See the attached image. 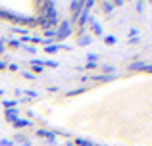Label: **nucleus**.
Segmentation results:
<instances>
[{
    "instance_id": "obj_1",
    "label": "nucleus",
    "mask_w": 152,
    "mask_h": 146,
    "mask_svg": "<svg viewBox=\"0 0 152 146\" xmlns=\"http://www.w3.org/2000/svg\"><path fill=\"white\" fill-rule=\"evenodd\" d=\"M71 35V21H64L58 25V29H56V41H64L66 37H69Z\"/></svg>"
},
{
    "instance_id": "obj_2",
    "label": "nucleus",
    "mask_w": 152,
    "mask_h": 146,
    "mask_svg": "<svg viewBox=\"0 0 152 146\" xmlns=\"http://www.w3.org/2000/svg\"><path fill=\"white\" fill-rule=\"evenodd\" d=\"M83 4L85 2H71L69 4V8H71V14H73V21H77V17H79V14H81V8H83Z\"/></svg>"
},
{
    "instance_id": "obj_3",
    "label": "nucleus",
    "mask_w": 152,
    "mask_h": 146,
    "mask_svg": "<svg viewBox=\"0 0 152 146\" xmlns=\"http://www.w3.org/2000/svg\"><path fill=\"white\" fill-rule=\"evenodd\" d=\"M6 119L10 121V123H14V121L18 119V110H15V108H10V110H6Z\"/></svg>"
},
{
    "instance_id": "obj_4",
    "label": "nucleus",
    "mask_w": 152,
    "mask_h": 146,
    "mask_svg": "<svg viewBox=\"0 0 152 146\" xmlns=\"http://www.w3.org/2000/svg\"><path fill=\"white\" fill-rule=\"evenodd\" d=\"M37 135H39V137H45V139H48L50 142L54 140V135H52L50 131H46V129H39V131H37Z\"/></svg>"
},
{
    "instance_id": "obj_5",
    "label": "nucleus",
    "mask_w": 152,
    "mask_h": 146,
    "mask_svg": "<svg viewBox=\"0 0 152 146\" xmlns=\"http://www.w3.org/2000/svg\"><path fill=\"white\" fill-rule=\"evenodd\" d=\"M100 8H102V12L110 14V12L114 10V2H100Z\"/></svg>"
},
{
    "instance_id": "obj_6",
    "label": "nucleus",
    "mask_w": 152,
    "mask_h": 146,
    "mask_svg": "<svg viewBox=\"0 0 152 146\" xmlns=\"http://www.w3.org/2000/svg\"><path fill=\"white\" fill-rule=\"evenodd\" d=\"M14 127H31V121H27V119H15L14 121Z\"/></svg>"
},
{
    "instance_id": "obj_7",
    "label": "nucleus",
    "mask_w": 152,
    "mask_h": 146,
    "mask_svg": "<svg viewBox=\"0 0 152 146\" xmlns=\"http://www.w3.org/2000/svg\"><path fill=\"white\" fill-rule=\"evenodd\" d=\"M112 79H115V75H96V77H94V81H112Z\"/></svg>"
},
{
    "instance_id": "obj_8",
    "label": "nucleus",
    "mask_w": 152,
    "mask_h": 146,
    "mask_svg": "<svg viewBox=\"0 0 152 146\" xmlns=\"http://www.w3.org/2000/svg\"><path fill=\"white\" fill-rule=\"evenodd\" d=\"M79 44L85 46V44H91V37H87V35H83L81 38H79Z\"/></svg>"
},
{
    "instance_id": "obj_9",
    "label": "nucleus",
    "mask_w": 152,
    "mask_h": 146,
    "mask_svg": "<svg viewBox=\"0 0 152 146\" xmlns=\"http://www.w3.org/2000/svg\"><path fill=\"white\" fill-rule=\"evenodd\" d=\"M60 48H64V46H56V44H52V46H46V52L52 54V52H58Z\"/></svg>"
},
{
    "instance_id": "obj_10",
    "label": "nucleus",
    "mask_w": 152,
    "mask_h": 146,
    "mask_svg": "<svg viewBox=\"0 0 152 146\" xmlns=\"http://www.w3.org/2000/svg\"><path fill=\"white\" fill-rule=\"evenodd\" d=\"M15 104H18L15 100H4V106H6V110H10V108H15Z\"/></svg>"
},
{
    "instance_id": "obj_11",
    "label": "nucleus",
    "mask_w": 152,
    "mask_h": 146,
    "mask_svg": "<svg viewBox=\"0 0 152 146\" xmlns=\"http://www.w3.org/2000/svg\"><path fill=\"white\" fill-rule=\"evenodd\" d=\"M75 144H77V146H93L91 142H87V140H83V139H77V140H75Z\"/></svg>"
},
{
    "instance_id": "obj_12",
    "label": "nucleus",
    "mask_w": 152,
    "mask_h": 146,
    "mask_svg": "<svg viewBox=\"0 0 152 146\" xmlns=\"http://www.w3.org/2000/svg\"><path fill=\"white\" fill-rule=\"evenodd\" d=\"M8 44H10L12 48H18V46L21 44V42H19V41H14V38H12V41H8Z\"/></svg>"
},
{
    "instance_id": "obj_13",
    "label": "nucleus",
    "mask_w": 152,
    "mask_h": 146,
    "mask_svg": "<svg viewBox=\"0 0 152 146\" xmlns=\"http://www.w3.org/2000/svg\"><path fill=\"white\" fill-rule=\"evenodd\" d=\"M104 41H106V44H114V42H115V37H112V35H108V37L104 38Z\"/></svg>"
},
{
    "instance_id": "obj_14",
    "label": "nucleus",
    "mask_w": 152,
    "mask_h": 146,
    "mask_svg": "<svg viewBox=\"0 0 152 146\" xmlns=\"http://www.w3.org/2000/svg\"><path fill=\"white\" fill-rule=\"evenodd\" d=\"M87 58H89V62H91V64H94V62L98 60V54H89Z\"/></svg>"
},
{
    "instance_id": "obj_15",
    "label": "nucleus",
    "mask_w": 152,
    "mask_h": 146,
    "mask_svg": "<svg viewBox=\"0 0 152 146\" xmlns=\"http://www.w3.org/2000/svg\"><path fill=\"white\" fill-rule=\"evenodd\" d=\"M102 71L104 73H112V71H115V69L112 68V65H102Z\"/></svg>"
},
{
    "instance_id": "obj_16",
    "label": "nucleus",
    "mask_w": 152,
    "mask_h": 146,
    "mask_svg": "<svg viewBox=\"0 0 152 146\" xmlns=\"http://www.w3.org/2000/svg\"><path fill=\"white\" fill-rule=\"evenodd\" d=\"M83 90L85 89H77V90H69V92H67V96H73V94H81Z\"/></svg>"
},
{
    "instance_id": "obj_17",
    "label": "nucleus",
    "mask_w": 152,
    "mask_h": 146,
    "mask_svg": "<svg viewBox=\"0 0 152 146\" xmlns=\"http://www.w3.org/2000/svg\"><path fill=\"white\" fill-rule=\"evenodd\" d=\"M33 71L35 73H42V65H33Z\"/></svg>"
},
{
    "instance_id": "obj_18",
    "label": "nucleus",
    "mask_w": 152,
    "mask_h": 146,
    "mask_svg": "<svg viewBox=\"0 0 152 146\" xmlns=\"http://www.w3.org/2000/svg\"><path fill=\"white\" fill-rule=\"evenodd\" d=\"M0 144H2V146H12V144H14V142H12V140H0Z\"/></svg>"
},
{
    "instance_id": "obj_19",
    "label": "nucleus",
    "mask_w": 152,
    "mask_h": 146,
    "mask_svg": "<svg viewBox=\"0 0 152 146\" xmlns=\"http://www.w3.org/2000/svg\"><path fill=\"white\" fill-rule=\"evenodd\" d=\"M87 69H96V64H91V62H87Z\"/></svg>"
},
{
    "instance_id": "obj_20",
    "label": "nucleus",
    "mask_w": 152,
    "mask_h": 146,
    "mask_svg": "<svg viewBox=\"0 0 152 146\" xmlns=\"http://www.w3.org/2000/svg\"><path fill=\"white\" fill-rule=\"evenodd\" d=\"M8 68H10L12 71H18V64H10V65H8Z\"/></svg>"
},
{
    "instance_id": "obj_21",
    "label": "nucleus",
    "mask_w": 152,
    "mask_h": 146,
    "mask_svg": "<svg viewBox=\"0 0 152 146\" xmlns=\"http://www.w3.org/2000/svg\"><path fill=\"white\" fill-rule=\"evenodd\" d=\"M46 65H48V68H58V64H56V62H46Z\"/></svg>"
},
{
    "instance_id": "obj_22",
    "label": "nucleus",
    "mask_w": 152,
    "mask_h": 146,
    "mask_svg": "<svg viewBox=\"0 0 152 146\" xmlns=\"http://www.w3.org/2000/svg\"><path fill=\"white\" fill-rule=\"evenodd\" d=\"M135 8H137V12H142V4H141V2L135 4Z\"/></svg>"
},
{
    "instance_id": "obj_23",
    "label": "nucleus",
    "mask_w": 152,
    "mask_h": 146,
    "mask_svg": "<svg viewBox=\"0 0 152 146\" xmlns=\"http://www.w3.org/2000/svg\"><path fill=\"white\" fill-rule=\"evenodd\" d=\"M25 48H27V52H31V54H35V52H37V50H35L33 46H25Z\"/></svg>"
},
{
    "instance_id": "obj_24",
    "label": "nucleus",
    "mask_w": 152,
    "mask_h": 146,
    "mask_svg": "<svg viewBox=\"0 0 152 146\" xmlns=\"http://www.w3.org/2000/svg\"><path fill=\"white\" fill-rule=\"evenodd\" d=\"M2 42H4V41H0V54L4 52V44H2Z\"/></svg>"
},
{
    "instance_id": "obj_25",
    "label": "nucleus",
    "mask_w": 152,
    "mask_h": 146,
    "mask_svg": "<svg viewBox=\"0 0 152 146\" xmlns=\"http://www.w3.org/2000/svg\"><path fill=\"white\" fill-rule=\"evenodd\" d=\"M4 68H6V64H2V62H0V69H4Z\"/></svg>"
},
{
    "instance_id": "obj_26",
    "label": "nucleus",
    "mask_w": 152,
    "mask_h": 146,
    "mask_svg": "<svg viewBox=\"0 0 152 146\" xmlns=\"http://www.w3.org/2000/svg\"><path fill=\"white\" fill-rule=\"evenodd\" d=\"M0 94H2V90H0Z\"/></svg>"
},
{
    "instance_id": "obj_27",
    "label": "nucleus",
    "mask_w": 152,
    "mask_h": 146,
    "mask_svg": "<svg viewBox=\"0 0 152 146\" xmlns=\"http://www.w3.org/2000/svg\"><path fill=\"white\" fill-rule=\"evenodd\" d=\"M93 146H94V144H93Z\"/></svg>"
}]
</instances>
